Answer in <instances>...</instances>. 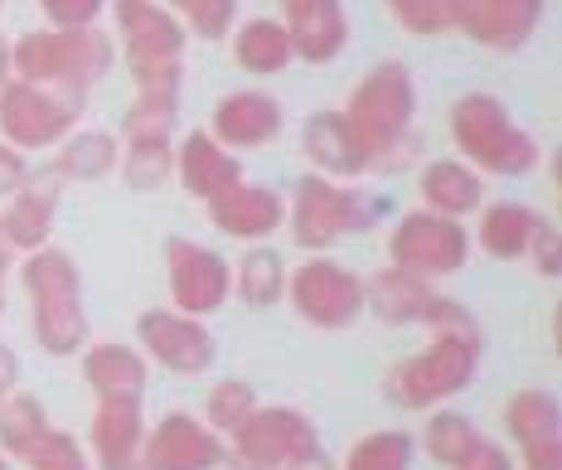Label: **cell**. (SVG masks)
<instances>
[{"label": "cell", "mask_w": 562, "mask_h": 470, "mask_svg": "<svg viewBox=\"0 0 562 470\" xmlns=\"http://www.w3.org/2000/svg\"><path fill=\"white\" fill-rule=\"evenodd\" d=\"M345 122L355 132L364 166L373 175H397L417 160L422 136H417V83L413 68L403 58H383L373 64L345 98Z\"/></svg>", "instance_id": "6da1fadb"}, {"label": "cell", "mask_w": 562, "mask_h": 470, "mask_svg": "<svg viewBox=\"0 0 562 470\" xmlns=\"http://www.w3.org/2000/svg\"><path fill=\"white\" fill-rule=\"evenodd\" d=\"M116 44L102 30H30L10 40V78L83 98L112 74Z\"/></svg>", "instance_id": "7a4b0ae2"}, {"label": "cell", "mask_w": 562, "mask_h": 470, "mask_svg": "<svg viewBox=\"0 0 562 470\" xmlns=\"http://www.w3.org/2000/svg\"><path fill=\"white\" fill-rule=\"evenodd\" d=\"M451 141L465 156V166L495 180H519L543 166V146L533 132H524L495 92H465L451 108Z\"/></svg>", "instance_id": "3957f363"}, {"label": "cell", "mask_w": 562, "mask_h": 470, "mask_svg": "<svg viewBox=\"0 0 562 470\" xmlns=\"http://www.w3.org/2000/svg\"><path fill=\"white\" fill-rule=\"evenodd\" d=\"M20 281L30 296V325L44 355L64 359L88 345V315H83V277L78 262L64 248H40L25 253L20 262Z\"/></svg>", "instance_id": "277c9868"}, {"label": "cell", "mask_w": 562, "mask_h": 470, "mask_svg": "<svg viewBox=\"0 0 562 470\" xmlns=\"http://www.w3.org/2000/svg\"><path fill=\"white\" fill-rule=\"evenodd\" d=\"M112 25L116 44L126 54V68L136 78V92H170L180 98V78H184V34L180 15L166 10L160 0H112Z\"/></svg>", "instance_id": "5b68a950"}, {"label": "cell", "mask_w": 562, "mask_h": 470, "mask_svg": "<svg viewBox=\"0 0 562 470\" xmlns=\"http://www.w3.org/2000/svg\"><path fill=\"white\" fill-rule=\"evenodd\" d=\"M485 355V335L461 339V335H431L417 355L397 359L383 373V398L403 413H431V407H447L456 393H465Z\"/></svg>", "instance_id": "8992f818"}, {"label": "cell", "mask_w": 562, "mask_h": 470, "mask_svg": "<svg viewBox=\"0 0 562 470\" xmlns=\"http://www.w3.org/2000/svg\"><path fill=\"white\" fill-rule=\"evenodd\" d=\"M383 219V199H369L364 190L345 180H325V175H301L291 184V243L306 253H330L335 243L355 238V233H369L373 223Z\"/></svg>", "instance_id": "52a82bcc"}, {"label": "cell", "mask_w": 562, "mask_h": 470, "mask_svg": "<svg viewBox=\"0 0 562 470\" xmlns=\"http://www.w3.org/2000/svg\"><path fill=\"white\" fill-rule=\"evenodd\" d=\"M383 253H389V267H397V272L437 281V277L461 272V267L471 262V228H465L461 219L431 214V209H407V214L393 223Z\"/></svg>", "instance_id": "ba28073f"}, {"label": "cell", "mask_w": 562, "mask_h": 470, "mask_svg": "<svg viewBox=\"0 0 562 470\" xmlns=\"http://www.w3.org/2000/svg\"><path fill=\"white\" fill-rule=\"evenodd\" d=\"M286 296L311 331H349L364 315V277L330 253H311L296 272H286Z\"/></svg>", "instance_id": "9c48e42d"}, {"label": "cell", "mask_w": 562, "mask_h": 470, "mask_svg": "<svg viewBox=\"0 0 562 470\" xmlns=\"http://www.w3.org/2000/svg\"><path fill=\"white\" fill-rule=\"evenodd\" d=\"M78 116H83V98H68V92L40 83H20V78L0 83V141L15 146L20 156L54 150L74 132Z\"/></svg>", "instance_id": "30bf717a"}, {"label": "cell", "mask_w": 562, "mask_h": 470, "mask_svg": "<svg viewBox=\"0 0 562 470\" xmlns=\"http://www.w3.org/2000/svg\"><path fill=\"white\" fill-rule=\"evenodd\" d=\"M315 441V422L301 407H252V417L224 437L228 470H286L296 456H306Z\"/></svg>", "instance_id": "8fae6325"}, {"label": "cell", "mask_w": 562, "mask_h": 470, "mask_svg": "<svg viewBox=\"0 0 562 470\" xmlns=\"http://www.w3.org/2000/svg\"><path fill=\"white\" fill-rule=\"evenodd\" d=\"M166 281H170L175 311L204 321V315H214L218 305L233 296V262L194 238H170L166 243Z\"/></svg>", "instance_id": "7c38bea8"}, {"label": "cell", "mask_w": 562, "mask_h": 470, "mask_svg": "<svg viewBox=\"0 0 562 470\" xmlns=\"http://www.w3.org/2000/svg\"><path fill=\"white\" fill-rule=\"evenodd\" d=\"M136 339H140V355L156 359L160 369L180 373V379H199V373L214 369L218 355V339L204 321L180 311H140L136 315Z\"/></svg>", "instance_id": "4fadbf2b"}, {"label": "cell", "mask_w": 562, "mask_h": 470, "mask_svg": "<svg viewBox=\"0 0 562 470\" xmlns=\"http://www.w3.org/2000/svg\"><path fill=\"white\" fill-rule=\"evenodd\" d=\"M224 466V437L209 432L194 413H166L156 427H146L136 470H218Z\"/></svg>", "instance_id": "5bb4252c"}, {"label": "cell", "mask_w": 562, "mask_h": 470, "mask_svg": "<svg viewBox=\"0 0 562 470\" xmlns=\"http://www.w3.org/2000/svg\"><path fill=\"white\" fill-rule=\"evenodd\" d=\"M451 30L471 34L480 49L514 54L543 25V0H447Z\"/></svg>", "instance_id": "9a60e30c"}, {"label": "cell", "mask_w": 562, "mask_h": 470, "mask_svg": "<svg viewBox=\"0 0 562 470\" xmlns=\"http://www.w3.org/2000/svg\"><path fill=\"white\" fill-rule=\"evenodd\" d=\"M505 432L524 451V470H562V413L548 388H519L509 398Z\"/></svg>", "instance_id": "2e32d148"}, {"label": "cell", "mask_w": 562, "mask_h": 470, "mask_svg": "<svg viewBox=\"0 0 562 470\" xmlns=\"http://www.w3.org/2000/svg\"><path fill=\"white\" fill-rule=\"evenodd\" d=\"M58 190H64V180L40 166H30V180L20 184L15 194H10V204L0 209V228H5L10 248H15V257L25 253H40L54 243V223H58Z\"/></svg>", "instance_id": "e0dca14e"}, {"label": "cell", "mask_w": 562, "mask_h": 470, "mask_svg": "<svg viewBox=\"0 0 562 470\" xmlns=\"http://www.w3.org/2000/svg\"><path fill=\"white\" fill-rule=\"evenodd\" d=\"M281 126H286V112H281V102L262 88L228 92V98L214 108V116H209V136H214L224 150H233V156H238V150L272 146L281 136Z\"/></svg>", "instance_id": "ac0fdd59"}, {"label": "cell", "mask_w": 562, "mask_h": 470, "mask_svg": "<svg viewBox=\"0 0 562 470\" xmlns=\"http://www.w3.org/2000/svg\"><path fill=\"white\" fill-rule=\"evenodd\" d=\"M281 25L291 34V49L301 64H335L349 44L345 0H281Z\"/></svg>", "instance_id": "d6986e66"}, {"label": "cell", "mask_w": 562, "mask_h": 470, "mask_svg": "<svg viewBox=\"0 0 562 470\" xmlns=\"http://www.w3.org/2000/svg\"><path fill=\"white\" fill-rule=\"evenodd\" d=\"M209 223H214L224 238L238 243H257V238H272L277 228H286V199L267 184H228L224 194L209 199Z\"/></svg>", "instance_id": "ffe728a7"}, {"label": "cell", "mask_w": 562, "mask_h": 470, "mask_svg": "<svg viewBox=\"0 0 562 470\" xmlns=\"http://www.w3.org/2000/svg\"><path fill=\"white\" fill-rule=\"evenodd\" d=\"M140 441H146L140 398H98L92 427H88V446L98 456V470H136Z\"/></svg>", "instance_id": "44dd1931"}, {"label": "cell", "mask_w": 562, "mask_h": 470, "mask_svg": "<svg viewBox=\"0 0 562 470\" xmlns=\"http://www.w3.org/2000/svg\"><path fill=\"white\" fill-rule=\"evenodd\" d=\"M301 150H306L315 175H325V180L349 184V180H359V175H369L364 150H359L355 132H349L345 112H311L306 126H301Z\"/></svg>", "instance_id": "7402d4cb"}, {"label": "cell", "mask_w": 562, "mask_h": 470, "mask_svg": "<svg viewBox=\"0 0 562 470\" xmlns=\"http://www.w3.org/2000/svg\"><path fill=\"white\" fill-rule=\"evenodd\" d=\"M538 214L533 204H519V199H495L475 214V233H471V248H480L495 262H524L529 257V243L538 233Z\"/></svg>", "instance_id": "603a6c76"}, {"label": "cell", "mask_w": 562, "mask_h": 470, "mask_svg": "<svg viewBox=\"0 0 562 470\" xmlns=\"http://www.w3.org/2000/svg\"><path fill=\"white\" fill-rule=\"evenodd\" d=\"M417 199L422 209L447 219H471L485 209V175L471 170L465 160H427L417 175Z\"/></svg>", "instance_id": "cb8c5ba5"}, {"label": "cell", "mask_w": 562, "mask_h": 470, "mask_svg": "<svg viewBox=\"0 0 562 470\" xmlns=\"http://www.w3.org/2000/svg\"><path fill=\"white\" fill-rule=\"evenodd\" d=\"M83 383L98 398H140L146 393V373L150 359L136 355V345H122V339H98V345H83Z\"/></svg>", "instance_id": "d4e9b609"}, {"label": "cell", "mask_w": 562, "mask_h": 470, "mask_svg": "<svg viewBox=\"0 0 562 470\" xmlns=\"http://www.w3.org/2000/svg\"><path fill=\"white\" fill-rule=\"evenodd\" d=\"M175 175H180V184L190 190L194 199H214L224 194L228 184L243 180V166L233 150H224L209 132H190L180 141V150H175Z\"/></svg>", "instance_id": "484cf974"}, {"label": "cell", "mask_w": 562, "mask_h": 470, "mask_svg": "<svg viewBox=\"0 0 562 470\" xmlns=\"http://www.w3.org/2000/svg\"><path fill=\"white\" fill-rule=\"evenodd\" d=\"M233 64L243 68L248 78H277L296 64V49H291V34L281 20L272 15H252L233 25Z\"/></svg>", "instance_id": "4316f807"}, {"label": "cell", "mask_w": 562, "mask_h": 470, "mask_svg": "<svg viewBox=\"0 0 562 470\" xmlns=\"http://www.w3.org/2000/svg\"><path fill=\"white\" fill-rule=\"evenodd\" d=\"M431 296H437L431 281L407 277V272H397V267H379V272H369V281H364V311L379 325H422Z\"/></svg>", "instance_id": "83f0119b"}, {"label": "cell", "mask_w": 562, "mask_h": 470, "mask_svg": "<svg viewBox=\"0 0 562 470\" xmlns=\"http://www.w3.org/2000/svg\"><path fill=\"white\" fill-rule=\"evenodd\" d=\"M116 160H122V141L112 132H98V126H83V132H68L54 146L49 170L64 184H98L116 175Z\"/></svg>", "instance_id": "f1b7e54d"}, {"label": "cell", "mask_w": 562, "mask_h": 470, "mask_svg": "<svg viewBox=\"0 0 562 470\" xmlns=\"http://www.w3.org/2000/svg\"><path fill=\"white\" fill-rule=\"evenodd\" d=\"M233 296L252 311H267L286 296V257L267 243H248L243 257L233 262Z\"/></svg>", "instance_id": "f546056e"}, {"label": "cell", "mask_w": 562, "mask_h": 470, "mask_svg": "<svg viewBox=\"0 0 562 470\" xmlns=\"http://www.w3.org/2000/svg\"><path fill=\"white\" fill-rule=\"evenodd\" d=\"M54 437V422L44 413V403L34 393H5L0 398V451L10 461H30L44 441Z\"/></svg>", "instance_id": "4dcf8cb0"}, {"label": "cell", "mask_w": 562, "mask_h": 470, "mask_svg": "<svg viewBox=\"0 0 562 470\" xmlns=\"http://www.w3.org/2000/svg\"><path fill=\"white\" fill-rule=\"evenodd\" d=\"M480 441H485L480 437V427L465 413H456V407H431L427 422H422V432H417V446L447 470L461 466Z\"/></svg>", "instance_id": "1f68e13d"}, {"label": "cell", "mask_w": 562, "mask_h": 470, "mask_svg": "<svg viewBox=\"0 0 562 470\" xmlns=\"http://www.w3.org/2000/svg\"><path fill=\"white\" fill-rule=\"evenodd\" d=\"M413 461H417L413 432L379 427V432H364V437L349 446V456L339 470H413Z\"/></svg>", "instance_id": "d6a6232c"}, {"label": "cell", "mask_w": 562, "mask_h": 470, "mask_svg": "<svg viewBox=\"0 0 562 470\" xmlns=\"http://www.w3.org/2000/svg\"><path fill=\"white\" fill-rule=\"evenodd\" d=\"M116 170H122V180L132 190H160L175 175V146L170 141H122Z\"/></svg>", "instance_id": "836d02e7"}, {"label": "cell", "mask_w": 562, "mask_h": 470, "mask_svg": "<svg viewBox=\"0 0 562 470\" xmlns=\"http://www.w3.org/2000/svg\"><path fill=\"white\" fill-rule=\"evenodd\" d=\"M175 116H180V98H170V92H136L132 112L122 122V141H170Z\"/></svg>", "instance_id": "e575fe53"}, {"label": "cell", "mask_w": 562, "mask_h": 470, "mask_svg": "<svg viewBox=\"0 0 562 470\" xmlns=\"http://www.w3.org/2000/svg\"><path fill=\"white\" fill-rule=\"evenodd\" d=\"M252 407H257L252 383L248 379H224V383H214V393L204 398V422H209V432L228 437V432H238L243 422L252 417Z\"/></svg>", "instance_id": "d590c367"}, {"label": "cell", "mask_w": 562, "mask_h": 470, "mask_svg": "<svg viewBox=\"0 0 562 470\" xmlns=\"http://www.w3.org/2000/svg\"><path fill=\"white\" fill-rule=\"evenodd\" d=\"M180 25L184 34H194V40H228L233 25H238V0H190V5L180 10Z\"/></svg>", "instance_id": "8d00e7d4"}, {"label": "cell", "mask_w": 562, "mask_h": 470, "mask_svg": "<svg viewBox=\"0 0 562 470\" xmlns=\"http://www.w3.org/2000/svg\"><path fill=\"white\" fill-rule=\"evenodd\" d=\"M389 15L403 25L407 34H447L451 30V15H447V0H383Z\"/></svg>", "instance_id": "74e56055"}, {"label": "cell", "mask_w": 562, "mask_h": 470, "mask_svg": "<svg viewBox=\"0 0 562 470\" xmlns=\"http://www.w3.org/2000/svg\"><path fill=\"white\" fill-rule=\"evenodd\" d=\"M49 30H98L108 0H40Z\"/></svg>", "instance_id": "f35d334b"}, {"label": "cell", "mask_w": 562, "mask_h": 470, "mask_svg": "<svg viewBox=\"0 0 562 470\" xmlns=\"http://www.w3.org/2000/svg\"><path fill=\"white\" fill-rule=\"evenodd\" d=\"M25 466H30V470H92L88 456H83V441L68 437V432H58V427H54V437L44 441Z\"/></svg>", "instance_id": "ab89813d"}, {"label": "cell", "mask_w": 562, "mask_h": 470, "mask_svg": "<svg viewBox=\"0 0 562 470\" xmlns=\"http://www.w3.org/2000/svg\"><path fill=\"white\" fill-rule=\"evenodd\" d=\"M524 262H533V272L538 277H548L553 281L558 277V267H562V238H558V228L553 223H538V233H533V243H529V257Z\"/></svg>", "instance_id": "60d3db41"}, {"label": "cell", "mask_w": 562, "mask_h": 470, "mask_svg": "<svg viewBox=\"0 0 562 470\" xmlns=\"http://www.w3.org/2000/svg\"><path fill=\"white\" fill-rule=\"evenodd\" d=\"M25 180H30V160L20 156L15 146H5V141H0V199H10Z\"/></svg>", "instance_id": "b9f144b4"}, {"label": "cell", "mask_w": 562, "mask_h": 470, "mask_svg": "<svg viewBox=\"0 0 562 470\" xmlns=\"http://www.w3.org/2000/svg\"><path fill=\"white\" fill-rule=\"evenodd\" d=\"M456 470H519V466H514V456H509L499 441H480L475 451L465 456V461L456 466Z\"/></svg>", "instance_id": "7bdbcfd3"}, {"label": "cell", "mask_w": 562, "mask_h": 470, "mask_svg": "<svg viewBox=\"0 0 562 470\" xmlns=\"http://www.w3.org/2000/svg\"><path fill=\"white\" fill-rule=\"evenodd\" d=\"M15 388H20V359H15V349L0 339V398L15 393Z\"/></svg>", "instance_id": "ee69618b"}, {"label": "cell", "mask_w": 562, "mask_h": 470, "mask_svg": "<svg viewBox=\"0 0 562 470\" xmlns=\"http://www.w3.org/2000/svg\"><path fill=\"white\" fill-rule=\"evenodd\" d=\"M286 470H339V466L321 451V446H311V451H306V456H296V461H291Z\"/></svg>", "instance_id": "f6af8a7d"}, {"label": "cell", "mask_w": 562, "mask_h": 470, "mask_svg": "<svg viewBox=\"0 0 562 470\" xmlns=\"http://www.w3.org/2000/svg\"><path fill=\"white\" fill-rule=\"evenodd\" d=\"M10 262H15V248H10L5 228H0V315H5V272H10Z\"/></svg>", "instance_id": "bcb514c9"}, {"label": "cell", "mask_w": 562, "mask_h": 470, "mask_svg": "<svg viewBox=\"0 0 562 470\" xmlns=\"http://www.w3.org/2000/svg\"><path fill=\"white\" fill-rule=\"evenodd\" d=\"M160 5H166V10H175V15H180V10L190 5V0H160Z\"/></svg>", "instance_id": "7dc6e473"}, {"label": "cell", "mask_w": 562, "mask_h": 470, "mask_svg": "<svg viewBox=\"0 0 562 470\" xmlns=\"http://www.w3.org/2000/svg\"><path fill=\"white\" fill-rule=\"evenodd\" d=\"M0 470H10V456L5 451H0Z\"/></svg>", "instance_id": "c3c4849f"}, {"label": "cell", "mask_w": 562, "mask_h": 470, "mask_svg": "<svg viewBox=\"0 0 562 470\" xmlns=\"http://www.w3.org/2000/svg\"><path fill=\"white\" fill-rule=\"evenodd\" d=\"M0 10H5V0H0Z\"/></svg>", "instance_id": "681fc988"}]
</instances>
